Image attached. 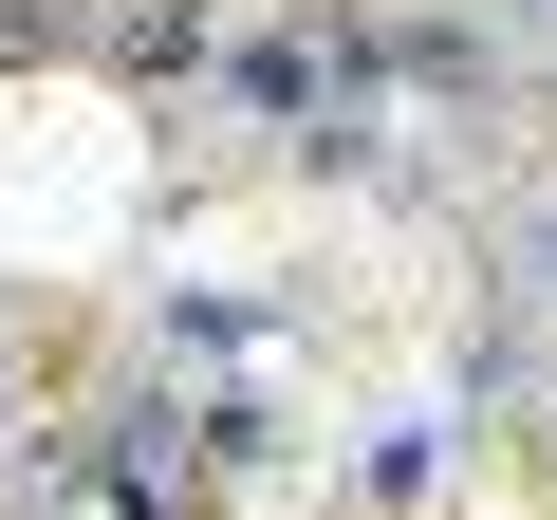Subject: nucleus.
<instances>
[{
    "label": "nucleus",
    "instance_id": "nucleus-1",
    "mask_svg": "<svg viewBox=\"0 0 557 520\" xmlns=\"http://www.w3.org/2000/svg\"><path fill=\"white\" fill-rule=\"evenodd\" d=\"M465 465V409H391V446H354V502H428Z\"/></svg>",
    "mask_w": 557,
    "mask_h": 520
},
{
    "label": "nucleus",
    "instance_id": "nucleus-2",
    "mask_svg": "<svg viewBox=\"0 0 557 520\" xmlns=\"http://www.w3.org/2000/svg\"><path fill=\"white\" fill-rule=\"evenodd\" d=\"M0 428H20V317H0Z\"/></svg>",
    "mask_w": 557,
    "mask_h": 520
}]
</instances>
